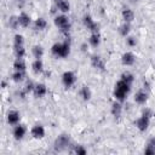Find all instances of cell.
Masks as SVG:
<instances>
[{
  "instance_id": "obj_1",
  "label": "cell",
  "mask_w": 155,
  "mask_h": 155,
  "mask_svg": "<svg viewBox=\"0 0 155 155\" xmlns=\"http://www.w3.org/2000/svg\"><path fill=\"white\" fill-rule=\"evenodd\" d=\"M130 91H131V85L120 79L115 84V87H114V97H115L116 101L122 102V101H125V98L130 93Z\"/></svg>"
},
{
  "instance_id": "obj_2",
  "label": "cell",
  "mask_w": 155,
  "mask_h": 155,
  "mask_svg": "<svg viewBox=\"0 0 155 155\" xmlns=\"http://www.w3.org/2000/svg\"><path fill=\"white\" fill-rule=\"evenodd\" d=\"M51 52L53 56H56L57 58H64V57H68L69 52H70V46L69 44L65 41V42H56L52 45L51 47Z\"/></svg>"
},
{
  "instance_id": "obj_3",
  "label": "cell",
  "mask_w": 155,
  "mask_h": 155,
  "mask_svg": "<svg viewBox=\"0 0 155 155\" xmlns=\"http://www.w3.org/2000/svg\"><path fill=\"white\" fill-rule=\"evenodd\" d=\"M69 144H70V138H69V136H67V134H61V136H58V137L54 139L53 147H54V150H56V151H64V150L68 149Z\"/></svg>"
},
{
  "instance_id": "obj_4",
  "label": "cell",
  "mask_w": 155,
  "mask_h": 155,
  "mask_svg": "<svg viewBox=\"0 0 155 155\" xmlns=\"http://www.w3.org/2000/svg\"><path fill=\"white\" fill-rule=\"evenodd\" d=\"M54 24H56V27H58L63 31H68L70 29V22H69V18L65 15L57 16L54 18Z\"/></svg>"
},
{
  "instance_id": "obj_5",
  "label": "cell",
  "mask_w": 155,
  "mask_h": 155,
  "mask_svg": "<svg viewBox=\"0 0 155 155\" xmlns=\"http://www.w3.org/2000/svg\"><path fill=\"white\" fill-rule=\"evenodd\" d=\"M76 81V75L73 71H64L62 75V82L65 87H70L75 84Z\"/></svg>"
},
{
  "instance_id": "obj_6",
  "label": "cell",
  "mask_w": 155,
  "mask_h": 155,
  "mask_svg": "<svg viewBox=\"0 0 155 155\" xmlns=\"http://www.w3.org/2000/svg\"><path fill=\"white\" fill-rule=\"evenodd\" d=\"M82 22H84V25L87 28V30H90L91 33H98V25H97V23L92 19L91 16L86 15V16L84 17Z\"/></svg>"
},
{
  "instance_id": "obj_7",
  "label": "cell",
  "mask_w": 155,
  "mask_h": 155,
  "mask_svg": "<svg viewBox=\"0 0 155 155\" xmlns=\"http://www.w3.org/2000/svg\"><path fill=\"white\" fill-rule=\"evenodd\" d=\"M149 124H150V119L147 117V116H144V115H140V116L136 120V122H134L136 127H137L140 132H144V131L148 128Z\"/></svg>"
},
{
  "instance_id": "obj_8",
  "label": "cell",
  "mask_w": 155,
  "mask_h": 155,
  "mask_svg": "<svg viewBox=\"0 0 155 155\" xmlns=\"http://www.w3.org/2000/svg\"><path fill=\"white\" fill-rule=\"evenodd\" d=\"M30 133H31V136L34 137V138H36V139H41V138H44V136H45V128H44V126H41V125H34L33 127H31V131H30Z\"/></svg>"
},
{
  "instance_id": "obj_9",
  "label": "cell",
  "mask_w": 155,
  "mask_h": 155,
  "mask_svg": "<svg viewBox=\"0 0 155 155\" xmlns=\"http://www.w3.org/2000/svg\"><path fill=\"white\" fill-rule=\"evenodd\" d=\"M134 61H136V57H134V54H133L132 52H125V53L121 56V62H122V64L126 65V67L132 65V64L134 63Z\"/></svg>"
},
{
  "instance_id": "obj_10",
  "label": "cell",
  "mask_w": 155,
  "mask_h": 155,
  "mask_svg": "<svg viewBox=\"0 0 155 155\" xmlns=\"http://www.w3.org/2000/svg\"><path fill=\"white\" fill-rule=\"evenodd\" d=\"M25 132H27V130H25V127L23 126V125H16L15 126V128H13V137L17 139V140H19V139H22L24 136H25Z\"/></svg>"
},
{
  "instance_id": "obj_11",
  "label": "cell",
  "mask_w": 155,
  "mask_h": 155,
  "mask_svg": "<svg viewBox=\"0 0 155 155\" xmlns=\"http://www.w3.org/2000/svg\"><path fill=\"white\" fill-rule=\"evenodd\" d=\"M91 64L93 68L96 69H99V70H104L105 69V64H104V61L99 57V56H93L91 58Z\"/></svg>"
},
{
  "instance_id": "obj_12",
  "label": "cell",
  "mask_w": 155,
  "mask_h": 155,
  "mask_svg": "<svg viewBox=\"0 0 155 155\" xmlns=\"http://www.w3.org/2000/svg\"><path fill=\"white\" fill-rule=\"evenodd\" d=\"M33 92H34V96L36 98H42L47 93V88H46V86L44 84H38V85H35Z\"/></svg>"
},
{
  "instance_id": "obj_13",
  "label": "cell",
  "mask_w": 155,
  "mask_h": 155,
  "mask_svg": "<svg viewBox=\"0 0 155 155\" xmlns=\"http://www.w3.org/2000/svg\"><path fill=\"white\" fill-rule=\"evenodd\" d=\"M19 119H21V115H19L18 111H16V110L8 111V114H7V122L10 125H17L19 122Z\"/></svg>"
},
{
  "instance_id": "obj_14",
  "label": "cell",
  "mask_w": 155,
  "mask_h": 155,
  "mask_svg": "<svg viewBox=\"0 0 155 155\" xmlns=\"http://www.w3.org/2000/svg\"><path fill=\"white\" fill-rule=\"evenodd\" d=\"M148 101V93L143 90H139L138 92H136L134 94V102L137 104H144Z\"/></svg>"
},
{
  "instance_id": "obj_15",
  "label": "cell",
  "mask_w": 155,
  "mask_h": 155,
  "mask_svg": "<svg viewBox=\"0 0 155 155\" xmlns=\"http://www.w3.org/2000/svg\"><path fill=\"white\" fill-rule=\"evenodd\" d=\"M56 7H57L61 12L67 13V12H69V10H70V4H69L68 0H56Z\"/></svg>"
},
{
  "instance_id": "obj_16",
  "label": "cell",
  "mask_w": 155,
  "mask_h": 155,
  "mask_svg": "<svg viewBox=\"0 0 155 155\" xmlns=\"http://www.w3.org/2000/svg\"><path fill=\"white\" fill-rule=\"evenodd\" d=\"M121 16H122V19L126 23H131L134 19V13L131 8H124L122 12H121Z\"/></svg>"
},
{
  "instance_id": "obj_17",
  "label": "cell",
  "mask_w": 155,
  "mask_h": 155,
  "mask_svg": "<svg viewBox=\"0 0 155 155\" xmlns=\"http://www.w3.org/2000/svg\"><path fill=\"white\" fill-rule=\"evenodd\" d=\"M121 113H122V107H121L120 102L119 101L117 102H114L111 104V114H113V116L116 117V119H119L121 116Z\"/></svg>"
},
{
  "instance_id": "obj_18",
  "label": "cell",
  "mask_w": 155,
  "mask_h": 155,
  "mask_svg": "<svg viewBox=\"0 0 155 155\" xmlns=\"http://www.w3.org/2000/svg\"><path fill=\"white\" fill-rule=\"evenodd\" d=\"M18 22H19V25L23 27V28L29 27V24H30V17H29V15L22 12V13L18 16Z\"/></svg>"
},
{
  "instance_id": "obj_19",
  "label": "cell",
  "mask_w": 155,
  "mask_h": 155,
  "mask_svg": "<svg viewBox=\"0 0 155 155\" xmlns=\"http://www.w3.org/2000/svg\"><path fill=\"white\" fill-rule=\"evenodd\" d=\"M88 42H90V45L92 47H97L99 45V42H101V35H99V33H92L91 36H90V39H88Z\"/></svg>"
},
{
  "instance_id": "obj_20",
  "label": "cell",
  "mask_w": 155,
  "mask_h": 155,
  "mask_svg": "<svg viewBox=\"0 0 155 155\" xmlns=\"http://www.w3.org/2000/svg\"><path fill=\"white\" fill-rule=\"evenodd\" d=\"M13 68H15V70L25 71V69H27V64H25V62L23 61V58H17V59L13 62Z\"/></svg>"
},
{
  "instance_id": "obj_21",
  "label": "cell",
  "mask_w": 155,
  "mask_h": 155,
  "mask_svg": "<svg viewBox=\"0 0 155 155\" xmlns=\"http://www.w3.org/2000/svg\"><path fill=\"white\" fill-rule=\"evenodd\" d=\"M31 68H33V71L34 73H36V74L41 73L44 70V63H42V61L41 59H35L33 62V64H31Z\"/></svg>"
},
{
  "instance_id": "obj_22",
  "label": "cell",
  "mask_w": 155,
  "mask_h": 155,
  "mask_svg": "<svg viewBox=\"0 0 155 155\" xmlns=\"http://www.w3.org/2000/svg\"><path fill=\"white\" fill-rule=\"evenodd\" d=\"M80 96L82 97L84 101H88L91 98V96H92V92H91L90 87L88 86H82L81 90H80Z\"/></svg>"
},
{
  "instance_id": "obj_23",
  "label": "cell",
  "mask_w": 155,
  "mask_h": 155,
  "mask_svg": "<svg viewBox=\"0 0 155 155\" xmlns=\"http://www.w3.org/2000/svg\"><path fill=\"white\" fill-rule=\"evenodd\" d=\"M34 27H35V29L36 30H44L46 27H47V22H46V19H44V18H38V19H35V23H34Z\"/></svg>"
},
{
  "instance_id": "obj_24",
  "label": "cell",
  "mask_w": 155,
  "mask_h": 155,
  "mask_svg": "<svg viewBox=\"0 0 155 155\" xmlns=\"http://www.w3.org/2000/svg\"><path fill=\"white\" fill-rule=\"evenodd\" d=\"M130 30H131V25H130V23H124V24H121L120 25V28H119V33H120V35L121 36H127L128 34H130Z\"/></svg>"
},
{
  "instance_id": "obj_25",
  "label": "cell",
  "mask_w": 155,
  "mask_h": 155,
  "mask_svg": "<svg viewBox=\"0 0 155 155\" xmlns=\"http://www.w3.org/2000/svg\"><path fill=\"white\" fill-rule=\"evenodd\" d=\"M25 78V71H21V70H15V73L12 74V80L15 82H21L23 81Z\"/></svg>"
},
{
  "instance_id": "obj_26",
  "label": "cell",
  "mask_w": 155,
  "mask_h": 155,
  "mask_svg": "<svg viewBox=\"0 0 155 155\" xmlns=\"http://www.w3.org/2000/svg\"><path fill=\"white\" fill-rule=\"evenodd\" d=\"M13 53H15L16 58H23L25 56L24 46H13Z\"/></svg>"
},
{
  "instance_id": "obj_27",
  "label": "cell",
  "mask_w": 155,
  "mask_h": 155,
  "mask_svg": "<svg viewBox=\"0 0 155 155\" xmlns=\"http://www.w3.org/2000/svg\"><path fill=\"white\" fill-rule=\"evenodd\" d=\"M31 52H33V56L36 58V59H40L42 56H44V48L39 45H35L33 48H31Z\"/></svg>"
},
{
  "instance_id": "obj_28",
  "label": "cell",
  "mask_w": 155,
  "mask_h": 155,
  "mask_svg": "<svg viewBox=\"0 0 155 155\" xmlns=\"http://www.w3.org/2000/svg\"><path fill=\"white\" fill-rule=\"evenodd\" d=\"M121 80H124V81H126L127 84H132L133 82V80H134V76L130 73V71H125V73H122L121 74Z\"/></svg>"
},
{
  "instance_id": "obj_29",
  "label": "cell",
  "mask_w": 155,
  "mask_h": 155,
  "mask_svg": "<svg viewBox=\"0 0 155 155\" xmlns=\"http://www.w3.org/2000/svg\"><path fill=\"white\" fill-rule=\"evenodd\" d=\"M8 25L11 29H17L18 25H19V22H18V17H15V16H11L8 18Z\"/></svg>"
},
{
  "instance_id": "obj_30",
  "label": "cell",
  "mask_w": 155,
  "mask_h": 155,
  "mask_svg": "<svg viewBox=\"0 0 155 155\" xmlns=\"http://www.w3.org/2000/svg\"><path fill=\"white\" fill-rule=\"evenodd\" d=\"M24 45V38L21 34H16L13 38V46H23Z\"/></svg>"
},
{
  "instance_id": "obj_31",
  "label": "cell",
  "mask_w": 155,
  "mask_h": 155,
  "mask_svg": "<svg viewBox=\"0 0 155 155\" xmlns=\"http://www.w3.org/2000/svg\"><path fill=\"white\" fill-rule=\"evenodd\" d=\"M74 153L78 154V155H85V154L87 153V150H86L82 145H76L75 149H74Z\"/></svg>"
},
{
  "instance_id": "obj_32",
  "label": "cell",
  "mask_w": 155,
  "mask_h": 155,
  "mask_svg": "<svg viewBox=\"0 0 155 155\" xmlns=\"http://www.w3.org/2000/svg\"><path fill=\"white\" fill-rule=\"evenodd\" d=\"M144 154H145V155H153V154H155V148H154L153 145L148 144V145L145 147V149H144Z\"/></svg>"
},
{
  "instance_id": "obj_33",
  "label": "cell",
  "mask_w": 155,
  "mask_h": 155,
  "mask_svg": "<svg viewBox=\"0 0 155 155\" xmlns=\"http://www.w3.org/2000/svg\"><path fill=\"white\" fill-rule=\"evenodd\" d=\"M126 42H127V45L131 46V47L136 46V44H137V41H136V39H134L133 36H128V38L126 39Z\"/></svg>"
},
{
  "instance_id": "obj_34",
  "label": "cell",
  "mask_w": 155,
  "mask_h": 155,
  "mask_svg": "<svg viewBox=\"0 0 155 155\" xmlns=\"http://www.w3.org/2000/svg\"><path fill=\"white\" fill-rule=\"evenodd\" d=\"M142 115H144V116H147V117H151L153 116V111L149 109V108H145V109H143V111H142Z\"/></svg>"
},
{
  "instance_id": "obj_35",
  "label": "cell",
  "mask_w": 155,
  "mask_h": 155,
  "mask_svg": "<svg viewBox=\"0 0 155 155\" xmlns=\"http://www.w3.org/2000/svg\"><path fill=\"white\" fill-rule=\"evenodd\" d=\"M34 87H35V85H34L31 81H29V82L27 84V86H25V92H30V91H34Z\"/></svg>"
},
{
  "instance_id": "obj_36",
  "label": "cell",
  "mask_w": 155,
  "mask_h": 155,
  "mask_svg": "<svg viewBox=\"0 0 155 155\" xmlns=\"http://www.w3.org/2000/svg\"><path fill=\"white\" fill-rule=\"evenodd\" d=\"M148 144H150V145H153V147L155 148V137L150 138V139H149V143H148Z\"/></svg>"
},
{
  "instance_id": "obj_37",
  "label": "cell",
  "mask_w": 155,
  "mask_h": 155,
  "mask_svg": "<svg viewBox=\"0 0 155 155\" xmlns=\"http://www.w3.org/2000/svg\"><path fill=\"white\" fill-rule=\"evenodd\" d=\"M2 87H4V88L6 87V82H5V81H2Z\"/></svg>"
},
{
  "instance_id": "obj_38",
  "label": "cell",
  "mask_w": 155,
  "mask_h": 155,
  "mask_svg": "<svg viewBox=\"0 0 155 155\" xmlns=\"http://www.w3.org/2000/svg\"><path fill=\"white\" fill-rule=\"evenodd\" d=\"M132 1H137V0H132Z\"/></svg>"
}]
</instances>
